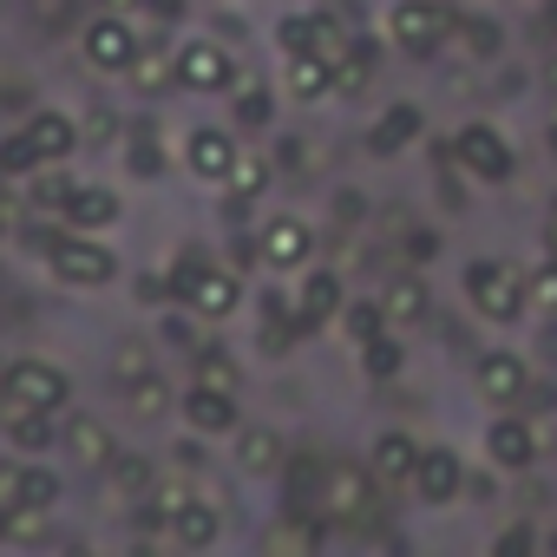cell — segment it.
<instances>
[{
  "mask_svg": "<svg viewBox=\"0 0 557 557\" xmlns=\"http://www.w3.org/2000/svg\"><path fill=\"white\" fill-rule=\"evenodd\" d=\"M466 296H472V309H479L485 322H518V315L531 309L524 275H518L511 262H492V256H479V262L466 269Z\"/></svg>",
  "mask_w": 557,
  "mask_h": 557,
  "instance_id": "cell-1",
  "label": "cell"
},
{
  "mask_svg": "<svg viewBox=\"0 0 557 557\" xmlns=\"http://www.w3.org/2000/svg\"><path fill=\"white\" fill-rule=\"evenodd\" d=\"M66 374L53 361H14V368H0V407L8 413H60L66 407Z\"/></svg>",
  "mask_w": 557,
  "mask_h": 557,
  "instance_id": "cell-2",
  "label": "cell"
},
{
  "mask_svg": "<svg viewBox=\"0 0 557 557\" xmlns=\"http://www.w3.org/2000/svg\"><path fill=\"white\" fill-rule=\"evenodd\" d=\"M322 505H329L335 524L361 531V524H374V511H381V479L361 472V466H329V472H322Z\"/></svg>",
  "mask_w": 557,
  "mask_h": 557,
  "instance_id": "cell-3",
  "label": "cell"
},
{
  "mask_svg": "<svg viewBox=\"0 0 557 557\" xmlns=\"http://www.w3.org/2000/svg\"><path fill=\"white\" fill-rule=\"evenodd\" d=\"M446 27H453V14L440 8V0H394V14H387V34L407 53H433L446 40Z\"/></svg>",
  "mask_w": 557,
  "mask_h": 557,
  "instance_id": "cell-4",
  "label": "cell"
},
{
  "mask_svg": "<svg viewBox=\"0 0 557 557\" xmlns=\"http://www.w3.org/2000/svg\"><path fill=\"white\" fill-rule=\"evenodd\" d=\"M79 47H86V60H92L99 73H132V60L145 53V40L132 34L125 14H99V21L79 34Z\"/></svg>",
  "mask_w": 557,
  "mask_h": 557,
  "instance_id": "cell-5",
  "label": "cell"
},
{
  "mask_svg": "<svg viewBox=\"0 0 557 557\" xmlns=\"http://www.w3.org/2000/svg\"><path fill=\"white\" fill-rule=\"evenodd\" d=\"M453 158H459L472 177H485V184H505V177H511V145H505L498 125H466V132L453 138Z\"/></svg>",
  "mask_w": 557,
  "mask_h": 557,
  "instance_id": "cell-6",
  "label": "cell"
},
{
  "mask_svg": "<svg viewBox=\"0 0 557 557\" xmlns=\"http://www.w3.org/2000/svg\"><path fill=\"white\" fill-rule=\"evenodd\" d=\"M53 511L60 505V472L53 466H0V511Z\"/></svg>",
  "mask_w": 557,
  "mask_h": 557,
  "instance_id": "cell-7",
  "label": "cell"
},
{
  "mask_svg": "<svg viewBox=\"0 0 557 557\" xmlns=\"http://www.w3.org/2000/svg\"><path fill=\"white\" fill-rule=\"evenodd\" d=\"M53 275H60V283H79V289H99V283H112V275H119V262H112V249H106V243L66 236V243H60V256H53Z\"/></svg>",
  "mask_w": 557,
  "mask_h": 557,
  "instance_id": "cell-8",
  "label": "cell"
},
{
  "mask_svg": "<svg viewBox=\"0 0 557 557\" xmlns=\"http://www.w3.org/2000/svg\"><path fill=\"white\" fill-rule=\"evenodd\" d=\"M230 79H236V66H230V53L216 40H190L177 53V86H190V92H230Z\"/></svg>",
  "mask_w": 557,
  "mask_h": 557,
  "instance_id": "cell-9",
  "label": "cell"
},
{
  "mask_svg": "<svg viewBox=\"0 0 557 557\" xmlns=\"http://www.w3.org/2000/svg\"><path fill=\"white\" fill-rule=\"evenodd\" d=\"M485 459H492V466H505V472H524V466L537 459V433H531V420L498 413V420L485 426Z\"/></svg>",
  "mask_w": 557,
  "mask_h": 557,
  "instance_id": "cell-10",
  "label": "cell"
},
{
  "mask_svg": "<svg viewBox=\"0 0 557 557\" xmlns=\"http://www.w3.org/2000/svg\"><path fill=\"white\" fill-rule=\"evenodd\" d=\"M413 492L426 505H453L466 492V472H459V453L453 446H420V472H413Z\"/></svg>",
  "mask_w": 557,
  "mask_h": 557,
  "instance_id": "cell-11",
  "label": "cell"
},
{
  "mask_svg": "<svg viewBox=\"0 0 557 557\" xmlns=\"http://www.w3.org/2000/svg\"><path fill=\"white\" fill-rule=\"evenodd\" d=\"M236 158H243V145H236L223 125H197V132L184 138V164H190L197 177H230Z\"/></svg>",
  "mask_w": 557,
  "mask_h": 557,
  "instance_id": "cell-12",
  "label": "cell"
},
{
  "mask_svg": "<svg viewBox=\"0 0 557 557\" xmlns=\"http://www.w3.org/2000/svg\"><path fill=\"white\" fill-rule=\"evenodd\" d=\"M315 256V230L302 223V216H275L269 230H262V262L269 269H302Z\"/></svg>",
  "mask_w": 557,
  "mask_h": 557,
  "instance_id": "cell-13",
  "label": "cell"
},
{
  "mask_svg": "<svg viewBox=\"0 0 557 557\" xmlns=\"http://www.w3.org/2000/svg\"><path fill=\"white\" fill-rule=\"evenodd\" d=\"M197 315H210V322H223V315H236V302H243V275L236 269H203L197 283H190V296H184Z\"/></svg>",
  "mask_w": 557,
  "mask_h": 557,
  "instance_id": "cell-14",
  "label": "cell"
},
{
  "mask_svg": "<svg viewBox=\"0 0 557 557\" xmlns=\"http://www.w3.org/2000/svg\"><path fill=\"white\" fill-rule=\"evenodd\" d=\"M184 420H190L203 440L236 433V394H223V387H190V394H184Z\"/></svg>",
  "mask_w": 557,
  "mask_h": 557,
  "instance_id": "cell-15",
  "label": "cell"
},
{
  "mask_svg": "<svg viewBox=\"0 0 557 557\" xmlns=\"http://www.w3.org/2000/svg\"><path fill=\"white\" fill-rule=\"evenodd\" d=\"M368 472H374L381 485H413V472H420V440H407V433H381Z\"/></svg>",
  "mask_w": 557,
  "mask_h": 557,
  "instance_id": "cell-16",
  "label": "cell"
},
{
  "mask_svg": "<svg viewBox=\"0 0 557 557\" xmlns=\"http://www.w3.org/2000/svg\"><path fill=\"white\" fill-rule=\"evenodd\" d=\"M60 216H66V230H112V223H119V190H106V184H79L73 203H66Z\"/></svg>",
  "mask_w": 557,
  "mask_h": 557,
  "instance_id": "cell-17",
  "label": "cell"
},
{
  "mask_svg": "<svg viewBox=\"0 0 557 557\" xmlns=\"http://www.w3.org/2000/svg\"><path fill=\"white\" fill-rule=\"evenodd\" d=\"M283 86H289V99H296V106H322V99L335 92V66H329V60H315V53H302V60H289Z\"/></svg>",
  "mask_w": 557,
  "mask_h": 557,
  "instance_id": "cell-18",
  "label": "cell"
},
{
  "mask_svg": "<svg viewBox=\"0 0 557 557\" xmlns=\"http://www.w3.org/2000/svg\"><path fill=\"white\" fill-rule=\"evenodd\" d=\"M524 387H531V374H524L518 355H485L479 361V394L485 400H524Z\"/></svg>",
  "mask_w": 557,
  "mask_h": 557,
  "instance_id": "cell-19",
  "label": "cell"
},
{
  "mask_svg": "<svg viewBox=\"0 0 557 557\" xmlns=\"http://www.w3.org/2000/svg\"><path fill=\"white\" fill-rule=\"evenodd\" d=\"M66 453H73L79 466H92V472L119 459V446H112V433H106V426H99L92 413H79V420H66Z\"/></svg>",
  "mask_w": 557,
  "mask_h": 557,
  "instance_id": "cell-20",
  "label": "cell"
},
{
  "mask_svg": "<svg viewBox=\"0 0 557 557\" xmlns=\"http://www.w3.org/2000/svg\"><path fill=\"white\" fill-rule=\"evenodd\" d=\"M296 309H302V335H315L335 309H342V275H329V269H315L309 283H302V296H296Z\"/></svg>",
  "mask_w": 557,
  "mask_h": 557,
  "instance_id": "cell-21",
  "label": "cell"
},
{
  "mask_svg": "<svg viewBox=\"0 0 557 557\" xmlns=\"http://www.w3.org/2000/svg\"><path fill=\"white\" fill-rule=\"evenodd\" d=\"M236 466L243 472H275V466H283V433H275V426H236Z\"/></svg>",
  "mask_w": 557,
  "mask_h": 557,
  "instance_id": "cell-22",
  "label": "cell"
},
{
  "mask_svg": "<svg viewBox=\"0 0 557 557\" xmlns=\"http://www.w3.org/2000/svg\"><path fill=\"white\" fill-rule=\"evenodd\" d=\"M171 537L184 544V550H210L216 537H223V518H216V505H203V498H190L177 518H171Z\"/></svg>",
  "mask_w": 557,
  "mask_h": 557,
  "instance_id": "cell-23",
  "label": "cell"
},
{
  "mask_svg": "<svg viewBox=\"0 0 557 557\" xmlns=\"http://www.w3.org/2000/svg\"><path fill=\"white\" fill-rule=\"evenodd\" d=\"M27 138L40 145V158H47V164H60V158L79 145V125H73L66 112H34V119H27Z\"/></svg>",
  "mask_w": 557,
  "mask_h": 557,
  "instance_id": "cell-24",
  "label": "cell"
},
{
  "mask_svg": "<svg viewBox=\"0 0 557 557\" xmlns=\"http://www.w3.org/2000/svg\"><path fill=\"white\" fill-rule=\"evenodd\" d=\"M413 132H420V106H394V112H381V119H374L368 151H374V158H394L400 145H413Z\"/></svg>",
  "mask_w": 557,
  "mask_h": 557,
  "instance_id": "cell-25",
  "label": "cell"
},
{
  "mask_svg": "<svg viewBox=\"0 0 557 557\" xmlns=\"http://www.w3.org/2000/svg\"><path fill=\"white\" fill-rule=\"evenodd\" d=\"M381 309H387V329L420 322V315H426V283H420V275H400V283L381 296Z\"/></svg>",
  "mask_w": 557,
  "mask_h": 557,
  "instance_id": "cell-26",
  "label": "cell"
},
{
  "mask_svg": "<svg viewBox=\"0 0 557 557\" xmlns=\"http://www.w3.org/2000/svg\"><path fill=\"white\" fill-rule=\"evenodd\" d=\"M132 86H138V92H171V86H177V53L145 47V53L132 60Z\"/></svg>",
  "mask_w": 557,
  "mask_h": 557,
  "instance_id": "cell-27",
  "label": "cell"
},
{
  "mask_svg": "<svg viewBox=\"0 0 557 557\" xmlns=\"http://www.w3.org/2000/svg\"><path fill=\"white\" fill-rule=\"evenodd\" d=\"M125 407H132L138 420H164V413H171V381H158V374L125 381Z\"/></svg>",
  "mask_w": 557,
  "mask_h": 557,
  "instance_id": "cell-28",
  "label": "cell"
},
{
  "mask_svg": "<svg viewBox=\"0 0 557 557\" xmlns=\"http://www.w3.org/2000/svg\"><path fill=\"white\" fill-rule=\"evenodd\" d=\"M197 387H223V394H236V355L230 348H197Z\"/></svg>",
  "mask_w": 557,
  "mask_h": 557,
  "instance_id": "cell-29",
  "label": "cell"
},
{
  "mask_svg": "<svg viewBox=\"0 0 557 557\" xmlns=\"http://www.w3.org/2000/svg\"><path fill=\"white\" fill-rule=\"evenodd\" d=\"M315 34H322V14H296L275 27V47H283V60H302V53H315Z\"/></svg>",
  "mask_w": 557,
  "mask_h": 557,
  "instance_id": "cell-30",
  "label": "cell"
},
{
  "mask_svg": "<svg viewBox=\"0 0 557 557\" xmlns=\"http://www.w3.org/2000/svg\"><path fill=\"white\" fill-rule=\"evenodd\" d=\"M47 158H40V145L27 138V132H14V138H0V171H8V177H34Z\"/></svg>",
  "mask_w": 557,
  "mask_h": 557,
  "instance_id": "cell-31",
  "label": "cell"
},
{
  "mask_svg": "<svg viewBox=\"0 0 557 557\" xmlns=\"http://www.w3.org/2000/svg\"><path fill=\"white\" fill-rule=\"evenodd\" d=\"M8 440L21 453H47L53 446V426H47V413H8Z\"/></svg>",
  "mask_w": 557,
  "mask_h": 557,
  "instance_id": "cell-32",
  "label": "cell"
},
{
  "mask_svg": "<svg viewBox=\"0 0 557 557\" xmlns=\"http://www.w3.org/2000/svg\"><path fill=\"white\" fill-rule=\"evenodd\" d=\"M361 368H368V381H387V374H400V342H394V335H374V342H361Z\"/></svg>",
  "mask_w": 557,
  "mask_h": 557,
  "instance_id": "cell-33",
  "label": "cell"
},
{
  "mask_svg": "<svg viewBox=\"0 0 557 557\" xmlns=\"http://www.w3.org/2000/svg\"><path fill=\"white\" fill-rule=\"evenodd\" d=\"M262 550L269 557H315V537H309V524H275L262 537Z\"/></svg>",
  "mask_w": 557,
  "mask_h": 557,
  "instance_id": "cell-34",
  "label": "cell"
},
{
  "mask_svg": "<svg viewBox=\"0 0 557 557\" xmlns=\"http://www.w3.org/2000/svg\"><path fill=\"white\" fill-rule=\"evenodd\" d=\"M73 190H79V184H66L60 171H40V177L27 184V197H34L40 210H66V203H73Z\"/></svg>",
  "mask_w": 557,
  "mask_h": 557,
  "instance_id": "cell-35",
  "label": "cell"
},
{
  "mask_svg": "<svg viewBox=\"0 0 557 557\" xmlns=\"http://www.w3.org/2000/svg\"><path fill=\"white\" fill-rule=\"evenodd\" d=\"M230 184H236V197L249 203V197H262V190H269V164L243 151V158H236V171H230Z\"/></svg>",
  "mask_w": 557,
  "mask_h": 557,
  "instance_id": "cell-36",
  "label": "cell"
},
{
  "mask_svg": "<svg viewBox=\"0 0 557 557\" xmlns=\"http://www.w3.org/2000/svg\"><path fill=\"white\" fill-rule=\"evenodd\" d=\"M368 79H374V60H368V53L355 47V53H348V60L335 66V92H368Z\"/></svg>",
  "mask_w": 557,
  "mask_h": 557,
  "instance_id": "cell-37",
  "label": "cell"
},
{
  "mask_svg": "<svg viewBox=\"0 0 557 557\" xmlns=\"http://www.w3.org/2000/svg\"><path fill=\"white\" fill-rule=\"evenodd\" d=\"M492 557H537V531L531 524H505L492 537Z\"/></svg>",
  "mask_w": 557,
  "mask_h": 557,
  "instance_id": "cell-38",
  "label": "cell"
},
{
  "mask_svg": "<svg viewBox=\"0 0 557 557\" xmlns=\"http://www.w3.org/2000/svg\"><path fill=\"white\" fill-rule=\"evenodd\" d=\"M524 289H531V302H537V309H550V315H557V262H550V256H544V269H531V275H524Z\"/></svg>",
  "mask_w": 557,
  "mask_h": 557,
  "instance_id": "cell-39",
  "label": "cell"
},
{
  "mask_svg": "<svg viewBox=\"0 0 557 557\" xmlns=\"http://www.w3.org/2000/svg\"><path fill=\"white\" fill-rule=\"evenodd\" d=\"M269 112H275V99H269L262 86H249V92H236V125H269Z\"/></svg>",
  "mask_w": 557,
  "mask_h": 557,
  "instance_id": "cell-40",
  "label": "cell"
},
{
  "mask_svg": "<svg viewBox=\"0 0 557 557\" xmlns=\"http://www.w3.org/2000/svg\"><path fill=\"white\" fill-rule=\"evenodd\" d=\"M459 40H466V53H498V27L492 21H459Z\"/></svg>",
  "mask_w": 557,
  "mask_h": 557,
  "instance_id": "cell-41",
  "label": "cell"
},
{
  "mask_svg": "<svg viewBox=\"0 0 557 557\" xmlns=\"http://www.w3.org/2000/svg\"><path fill=\"white\" fill-rule=\"evenodd\" d=\"M112 485L119 492H151V466L145 459H112Z\"/></svg>",
  "mask_w": 557,
  "mask_h": 557,
  "instance_id": "cell-42",
  "label": "cell"
},
{
  "mask_svg": "<svg viewBox=\"0 0 557 557\" xmlns=\"http://www.w3.org/2000/svg\"><path fill=\"white\" fill-rule=\"evenodd\" d=\"M348 329H355V342H374V335H387V309H348Z\"/></svg>",
  "mask_w": 557,
  "mask_h": 557,
  "instance_id": "cell-43",
  "label": "cell"
},
{
  "mask_svg": "<svg viewBox=\"0 0 557 557\" xmlns=\"http://www.w3.org/2000/svg\"><path fill=\"white\" fill-rule=\"evenodd\" d=\"M112 374H119V381H138V374H151V355H145V348H119Z\"/></svg>",
  "mask_w": 557,
  "mask_h": 557,
  "instance_id": "cell-44",
  "label": "cell"
},
{
  "mask_svg": "<svg viewBox=\"0 0 557 557\" xmlns=\"http://www.w3.org/2000/svg\"><path fill=\"white\" fill-rule=\"evenodd\" d=\"M112 132H119V119H112V112H92V119L79 125V138H92V145H112Z\"/></svg>",
  "mask_w": 557,
  "mask_h": 557,
  "instance_id": "cell-45",
  "label": "cell"
},
{
  "mask_svg": "<svg viewBox=\"0 0 557 557\" xmlns=\"http://www.w3.org/2000/svg\"><path fill=\"white\" fill-rule=\"evenodd\" d=\"M60 243H66V230H27V249H34V256H47V262L60 256Z\"/></svg>",
  "mask_w": 557,
  "mask_h": 557,
  "instance_id": "cell-46",
  "label": "cell"
},
{
  "mask_svg": "<svg viewBox=\"0 0 557 557\" xmlns=\"http://www.w3.org/2000/svg\"><path fill=\"white\" fill-rule=\"evenodd\" d=\"M275 164H289V171H309V151H302L296 138H283V145H275Z\"/></svg>",
  "mask_w": 557,
  "mask_h": 557,
  "instance_id": "cell-47",
  "label": "cell"
},
{
  "mask_svg": "<svg viewBox=\"0 0 557 557\" xmlns=\"http://www.w3.org/2000/svg\"><path fill=\"white\" fill-rule=\"evenodd\" d=\"M132 171H145V177H151V171H158V145H145V138H138V145H132Z\"/></svg>",
  "mask_w": 557,
  "mask_h": 557,
  "instance_id": "cell-48",
  "label": "cell"
},
{
  "mask_svg": "<svg viewBox=\"0 0 557 557\" xmlns=\"http://www.w3.org/2000/svg\"><path fill=\"white\" fill-rule=\"evenodd\" d=\"M407 256H413V262H426V256H433V236H426V230H413V236H407Z\"/></svg>",
  "mask_w": 557,
  "mask_h": 557,
  "instance_id": "cell-49",
  "label": "cell"
},
{
  "mask_svg": "<svg viewBox=\"0 0 557 557\" xmlns=\"http://www.w3.org/2000/svg\"><path fill=\"white\" fill-rule=\"evenodd\" d=\"M125 8H138V0H106V14H125Z\"/></svg>",
  "mask_w": 557,
  "mask_h": 557,
  "instance_id": "cell-50",
  "label": "cell"
},
{
  "mask_svg": "<svg viewBox=\"0 0 557 557\" xmlns=\"http://www.w3.org/2000/svg\"><path fill=\"white\" fill-rule=\"evenodd\" d=\"M34 8H40V14H60V0H34Z\"/></svg>",
  "mask_w": 557,
  "mask_h": 557,
  "instance_id": "cell-51",
  "label": "cell"
},
{
  "mask_svg": "<svg viewBox=\"0 0 557 557\" xmlns=\"http://www.w3.org/2000/svg\"><path fill=\"white\" fill-rule=\"evenodd\" d=\"M550 262H557V223H550Z\"/></svg>",
  "mask_w": 557,
  "mask_h": 557,
  "instance_id": "cell-52",
  "label": "cell"
},
{
  "mask_svg": "<svg viewBox=\"0 0 557 557\" xmlns=\"http://www.w3.org/2000/svg\"><path fill=\"white\" fill-rule=\"evenodd\" d=\"M0 537H8V511H0Z\"/></svg>",
  "mask_w": 557,
  "mask_h": 557,
  "instance_id": "cell-53",
  "label": "cell"
},
{
  "mask_svg": "<svg viewBox=\"0 0 557 557\" xmlns=\"http://www.w3.org/2000/svg\"><path fill=\"white\" fill-rule=\"evenodd\" d=\"M550 557H557V531H550Z\"/></svg>",
  "mask_w": 557,
  "mask_h": 557,
  "instance_id": "cell-54",
  "label": "cell"
},
{
  "mask_svg": "<svg viewBox=\"0 0 557 557\" xmlns=\"http://www.w3.org/2000/svg\"><path fill=\"white\" fill-rule=\"evenodd\" d=\"M550 151H557V125H550Z\"/></svg>",
  "mask_w": 557,
  "mask_h": 557,
  "instance_id": "cell-55",
  "label": "cell"
},
{
  "mask_svg": "<svg viewBox=\"0 0 557 557\" xmlns=\"http://www.w3.org/2000/svg\"><path fill=\"white\" fill-rule=\"evenodd\" d=\"M550 223H557V203H550Z\"/></svg>",
  "mask_w": 557,
  "mask_h": 557,
  "instance_id": "cell-56",
  "label": "cell"
}]
</instances>
